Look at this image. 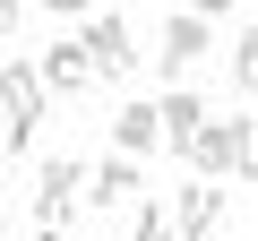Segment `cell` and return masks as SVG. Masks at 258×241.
<instances>
[{
    "mask_svg": "<svg viewBox=\"0 0 258 241\" xmlns=\"http://www.w3.org/2000/svg\"><path fill=\"white\" fill-rule=\"evenodd\" d=\"M18 26H26V0H0V35L18 43Z\"/></svg>",
    "mask_w": 258,
    "mask_h": 241,
    "instance_id": "obj_13",
    "label": "cell"
},
{
    "mask_svg": "<svg viewBox=\"0 0 258 241\" xmlns=\"http://www.w3.org/2000/svg\"><path fill=\"white\" fill-rule=\"evenodd\" d=\"M207 26H215V18H198V9H181V18L164 26V52H155V61H164V78H181V69L207 52Z\"/></svg>",
    "mask_w": 258,
    "mask_h": 241,
    "instance_id": "obj_9",
    "label": "cell"
},
{
    "mask_svg": "<svg viewBox=\"0 0 258 241\" xmlns=\"http://www.w3.org/2000/svg\"><path fill=\"white\" fill-rule=\"evenodd\" d=\"M241 181H258V120H249V164H241Z\"/></svg>",
    "mask_w": 258,
    "mask_h": 241,
    "instance_id": "obj_16",
    "label": "cell"
},
{
    "mask_svg": "<svg viewBox=\"0 0 258 241\" xmlns=\"http://www.w3.org/2000/svg\"><path fill=\"white\" fill-rule=\"evenodd\" d=\"M155 147H164V103H120L112 112V155H138L147 164Z\"/></svg>",
    "mask_w": 258,
    "mask_h": 241,
    "instance_id": "obj_5",
    "label": "cell"
},
{
    "mask_svg": "<svg viewBox=\"0 0 258 241\" xmlns=\"http://www.w3.org/2000/svg\"><path fill=\"white\" fill-rule=\"evenodd\" d=\"M86 164H69V155H52L43 172H35V224H69L78 207H86Z\"/></svg>",
    "mask_w": 258,
    "mask_h": 241,
    "instance_id": "obj_2",
    "label": "cell"
},
{
    "mask_svg": "<svg viewBox=\"0 0 258 241\" xmlns=\"http://www.w3.org/2000/svg\"><path fill=\"white\" fill-rule=\"evenodd\" d=\"M43 86H52V95H86V86H95L86 43H52V52H43Z\"/></svg>",
    "mask_w": 258,
    "mask_h": 241,
    "instance_id": "obj_10",
    "label": "cell"
},
{
    "mask_svg": "<svg viewBox=\"0 0 258 241\" xmlns=\"http://www.w3.org/2000/svg\"><path fill=\"white\" fill-rule=\"evenodd\" d=\"M78 43H86V61H95V78H120L129 61H138V52H129V18H112V9H95Z\"/></svg>",
    "mask_w": 258,
    "mask_h": 241,
    "instance_id": "obj_4",
    "label": "cell"
},
{
    "mask_svg": "<svg viewBox=\"0 0 258 241\" xmlns=\"http://www.w3.org/2000/svg\"><path fill=\"white\" fill-rule=\"evenodd\" d=\"M138 190H147L138 155H103V164H95V181H86V215H103V207H120V198H138Z\"/></svg>",
    "mask_w": 258,
    "mask_h": 241,
    "instance_id": "obj_6",
    "label": "cell"
},
{
    "mask_svg": "<svg viewBox=\"0 0 258 241\" xmlns=\"http://www.w3.org/2000/svg\"><path fill=\"white\" fill-rule=\"evenodd\" d=\"M232 86H241V95H258V26L232 43Z\"/></svg>",
    "mask_w": 258,
    "mask_h": 241,
    "instance_id": "obj_12",
    "label": "cell"
},
{
    "mask_svg": "<svg viewBox=\"0 0 258 241\" xmlns=\"http://www.w3.org/2000/svg\"><path fill=\"white\" fill-rule=\"evenodd\" d=\"M129 241H181L172 207H138V224H129Z\"/></svg>",
    "mask_w": 258,
    "mask_h": 241,
    "instance_id": "obj_11",
    "label": "cell"
},
{
    "mask_svg": "<svg viewBox=\"0 0 258 241\" xmlns=\"http://www.w3.org/2000/svg\"><path fill=\"white\" fill-rule=\"evenodd\" d=\"M35 241H60V224H35Z\"/></svg>",
    "mask_w": 258,
    "mask_h": 241,
    "instance_id": "obj_17",
    "label": "cell"
},
{
    "mask_svg": "<svg viewBox=\"0 0 258 241\" xmlns=\"http://www.w3.org/2000/svg\"><path fill=\"white\" fill-rule=\"evenodd\" d=\"M189 9H198V18H224V9H241V0H189Z\"/></svg>",
    "mask_w": 258,
    "mask_h": 241,
    "instance_id": "obj_15",
    "label": "cell"
},
{
    "mask_svg": "<svg viewBox=\"0 0 258 241\" xmlns=\"http://www.w3.org/2000/svg\"><path fill=\"white\" fill-rule=\"evenodd\" d=\"M189 164H198V181L241 172V164H249V120H207V138L189 147Z\"/></svg>",
    "mask_w": 258,
    "mask_h": 241,
    "instance_id": "obj_3",
    "label": "cell"
},
{
    "mask_svg": "<svg viewBox=\"0 0 258 241\" xmlns=\"http://www.w3.org/2000/svg\"><path fill=\"white\" fill-rule=\"evenodd\" d=\"M172 224H181V241H207V232L224 224V190H215V181H189V190L172 198Z\"/></svg>",
    "mask_w": 258,
    "mask_h": 241,
    "instance_id": "obj_8",
    "label": "cell"
},
{
    "mask_svg": "<svg viewBox=\"0 0 258 241\" xmlns=\"http://www.w3.org/2000/svg\"><path fill=\"white\" fill-rule=\"evenodd\" d=\"M207 120H215V112H207L189 86H172V95H164V147H172V155H189V147L207 138Z\"/></svg>",
    "mask_w": 258,
    "mask_h": 241,
    "instance_id": "obj_7",
    "label": "cell"
},
{
    "mask_svg": "<svg viewBox=\"0 0 258 241\" xmlns=\"http://www.w3.org/2000/svg\"><path fill=\"white\" fill-rule=\"evenodd\" d=\"M52 18H95V0H43Z\"/></svg>",
    "mask_w": 258,
    "mask_h": 241,
    "instance_id": "obj_14",
    "label": "cell"
},
{
    "mask_svg": "<svg viewBox=\"0 0 258 241\" xmlns=\"http://www.w3.org/2000/svg\"><path fill=\"white\" fill-rule=\"evenodd\" d=\"M0 95H9V155H26V147H35V130L52 120V95H43V78H35V61H26V52H9Z\"/></svg>",
    "mask_w": 258,
    "mask_h": 241,
    "instance_id": "obj_1",
    "label": "cell"
}]
</instances>
